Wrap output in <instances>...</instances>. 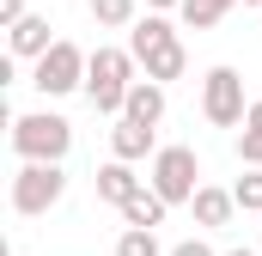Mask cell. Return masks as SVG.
Wrapping results in <instances>:
<instances>
[{
  "label": "cell",
  "mask_w": 262,
  "mask_h": 256,
  "mask_svg": "<svg viewBox=\"0 0 262 256\" xmlns=\"http://www.w3.org/2000/svg\"><path fill=\"white\" fill-rule=\"evenodd\" d=\"M152 195L165 201V207H177V201H195L201 189V159L195 146H159V159H152Z\"/></svg>",
  "instance_id": "cell-3"
},
{
  "label": "cell",
  "mask_w": 262,
  "mask_h": 256,
  "mask_svg": "<svg viewBox=\"0 0 262 256\" xmlns=\"http://www.w3.org/2000/svg\"><path fill=\"white\" fill-rule=\"evenodd\" d=\"M140 189H146V183L134 177V165H122V159H104V165H98V195H104L110 207H128Z\"/></svg>",
  "instance_id": "cell-11"
},
{
  "label": "cell",
  "mask_w": 262,
  "mask_h": 256,
  "mask_svg": "<svg viewBox=\"0 0 262 256\" xmlns=\"http://www.w3.org/2000/svg\"><path fill=\"white\" fill-rule=\"evenodd\" d=\"M201 116L213 128H244L250 104H244V73L238 67H207V79H201Z\"/></svg>",
  "instance_id": "cell-4"
},
{
  "label": "cell",
  "mask_w": 262,
  "mask_h": 256,
  "mask_svg": "<svg viewBox=\"0 0 262 256\" xmlns=\"http://www.w3.org/2000/svg\"><path fill=\"white\" fill-rule=\"evenodd\" d=\"M92 25L98 31H134L140 25V0H92Z\"/></svg>",
  "instance_id": "cell-13"
},
{
  "label": "cell",
  "mask_w": 262,
  "mask_h": 256,
  "mask_svg": "<svg viewBox=\"0 0 262 256\" xmlns=\"http://www.w3.org/2000/svg\"><path fill=\"white\" fill-rule=\"evenodd\" d=\"M122 116L140 128H159L165 122V86H152V79H134V92H128V104H122Z\"/></svg>",
  "instance_id": "cell-12"
},
{
  "label": "cell",
  "mask_w": 262,
  "mask_h": 256,
  "mask_svg": "<svg viewBox=\"0 0 262 256\" xmlns=\"http://www.w3.org/2000/svg\"><path fill=\"white\" fill-rule=\"evenodd\" d=\"M18 18H31V12H25V0H0V25H6V31H12V25H18Z\"/></svg>",
  "instance_id": "cell-21"
},
{
  "label": "cell",
  "mask_w": 262,
  "mask_h": 256,
  "mask_svg": "<svg viewBox=\"0 0 262 256\" xmlns=\"http://www.w3.org/2000/svg\"><path fill=\"white\" fill-rule=\"evenodd\" d=\"M55 43H61V37H49V18H43V12H31V18H18V25L6 31V49H12V61H43Z\"/></svg>",
  "instance_id": "cell-7"
},
{
  "label": "cell",
  "mask_w": 262,
  "mask_h": 256,
  "mask_svg": "<svg viewBox=\"0 0 262 256\" xmlns=\"http://www.w3.org/2000/svg\"><path fill=\"white\" fill-rule=\"evenodd\" d=\"M232 195H238V214H262V171H244L232 183Z\"/></svg>",
  "instance_id": "cell-19"
},
{
  "label": "cell",
  "mask_w": 262,
  "mask_h": 256,
  "mask_svg": "<svg viewBox=\"0 0 262 256\" xmlns=\"http://www.w3.org/2000/svg\"><path fill=\"white\" fill-rule=\"evenodd\" d=\"M171 6H183V0H146V12H171Z\"/></svg>",
  "instance_id": "cell-22"
},
{
  "label": "cell",
  "mask_w": 262,
  "mask_h": 256,
  "mask_svg": "<svg viewBox=\"0 0 262 256\" xmlns=\"http://www.w3.org/2000/svg\"><path fill=\"white\" fill-rule=\"evenodd\" d=\"M171 256H220V250L201 244V238H183V244H171Z\"/></svg>",
  "instance_id": "cell-20"
},
{
  "label": "cell",
  "mask_w": 262,
  "mask_h": 256,
  "mask_svg": "<svg viewBox=\"0 0 262 256\" xmlns=\"http://www.w3.org/2000/svg\"><path fill=\"white\" fill-rule=\"evenodd\" d=\"M116 256H171V250L159 244V232H140V226H128V232L116 238Z\"/></svg>",
  "instance_id": "cell-18"
},
{
  "label": "cell",
  "mask_w": 262,
  "mask_h": 256,
  "mask_svg": "<svg viewBox=\"0 0 262 256\" xmlns=\"http://www.w3.org/2000/svg\"><path fill=\"white\" fill-rule=\"evenodd\" d=\"M189 214H195L201 232H220V226H232V214H238V195L220 189V183H201L195 201H189Z\"/></svg>",
  "instance_id": "cell-9"
},
{
  "label": "cell",
  "mask_w": 262,
  "mask_h": 256,
  "mask_svg": "<svg viewBox=\"0 0 262 256\" xmlns=\"http://www.w3.org/2000/svg\"><path fill=\"white\" fill-rule=\"evenodd\" d=\"M226 256H262V250H226Z\"/></svg>",
  "instance_id": "cell-23"
},
{
  "label": "cell",
  "mask_w": 262,
  "mask_h": 256,
  "mask_svg": "<svg viewBox=\"0 0 262 256\" xmlns=\"http://www.w3.org/2000/svg\"><path fill=\"white\" fill-rule=\"evenodd\" d=\"M238 159H244V171H262V98L250 104V116L238 128Z\"/></svg>",
  "instance_id": "cell-14"
},
{
  "label": "cell",
  "mask_w": 262,
  "mask_h": 256,
  "mask_svg": "<svg viewBox=\"0 0 262 256\" xmlns=\"http://www.w3.org/2000/svg\"><path fill=\"white\" fill-rule=\"evenodd\" d=\"M134 55L128 49H92V67H85V98H92V110L98 116H116L122 122V104H128V92H134Z\"/></svg>",
  "instance_id": "cell-1"
},
{
  "label": "cell",
  "mask_w": 262,
  "mask_h": 256,
  "mask_svg": "<svg viewBox=\"0 0 262 256\" xmlns=\"http://www.w3.org/2000/svg\"><path fill=\"white\" fill-rule=\"evenodd\" d=\"M85 67H92V55L79 49V43H55L43 61L31 67V86L43 92V98H67V92H85Z\"/></svg>",
  "instance_id": "cell-5"
},
{
  "label": "cell",
  "mask_w": 262,
  "mask_h": 256,
  "mask_svg": "<svg viewBox=\"0 0 262 256\" xmlns=\"http://www.w3.org/2000/svg\"><path fill=\"white\" fill-rule=\"evenodd\" d=\"M232 6H238V0H183L177 12H183V25H189V31H213Z\"/></svg>",
  "instance_id": "cell-16"
},
{
  "label": "cell",
  "mask_w": 262,
  "mask_h": 256,
  "mask_svg": "<svg viewBox=\"0 0 262 256\" xmlns=\"http://www.w3.org/2000/svg\"><path fill=\"white\" fill-rule=\"evenodd\" d=\"M110 159H122V165H140V159H159V128H140V122H122L110 128Z\"/></svg>",
  "instance_id": "cell-8"
},
{
  "label": "cell",
  "mask_w": 262,
  "mask_h": 256,
  "mask_svg": "<svg viewBox=\"0 0 262 256\" xmlns=\"http://www.w3.org/2000/svg\"><path fill=\"white\" fill-rule=\"evenodd\" d=\"M61 195H67V171L61 165H18V177H12V214L37 220V214H49Z\"/></svg>",
  "instance_id": "cell-6"
},
{
  "label": "cell",
  "mask_w": 262,
  "mask_h": 256,
  "mask_svg": "<svg viewBox=\"0 0 262 256\" xmlns=\"http://www.w3.org/2000/svg\"><path fill=\"white\" fill-rule=\"evenodd\" d=\"M67 146H73V122L55 110H31V116H12V153L25 165H61Z\"/></svg>",
  "instance_id": "cell-2"
},
{
  "label": "cell",
  "mask_w": 262,
  "mask_h": 256,
  "mask_svg": "<svg viewBox=\"0 0 262 256\" xmlns=\"http://www.w3.org/2000/svg\"><path fill=\"white\" fill-rule=\"evenodd\" d=\"M140 67H146V79H152V86H171V79H183L189 49H183V43H171V49H159L152 61H140Z\"/></svg>",
  "instance_id": "cell-15"
},
{
  "label": "cell",
  "mask_w": 262,
  "mask_h": 256,
  "mask_svg": "<svg viewBox=\"0 0 262 256\" xmlns=\"http://www.w3.org/2000/svg\"><path fill=\"white\" fill-rule=\"evenodd\" d=\"M238 6H256V12H262V0H238Z\"/></svg>",
  "instance_id": "cell-24"
},
{
  "label": "cell",
  "mask_w": 262,
  "mask_h": 256,
  "mask_svg": "<svg viewBox=\"0 0 262 256\" xmlns=\"http://www.w3.org/2000/svg\"><path fill=\"white\" fill-rule=\"evenodd\" d=\"M171 43H177V31H171V18H165V12H146V18L128 31V55H134V61H152V55H159V49H171Z\"/></svg>",
  "instance_id": "cell-10"
},
{
  "label": "cell",
  "mask_w": 262,
  "mask_h": 256,
  "mask_svg": "<svg viewBox=\"0 0 262 256\" xmlns=\"http://www.w3.org/2000/svg\"><path fill=\"white\" fill-rule=\"evenodd\" d=\"M122 220H128V226H140V232H152V226H165V201H159L152 189H140L128 207H122Z\"/></svg>",
  "instance_id": "cell-17"
}]
</instances>
